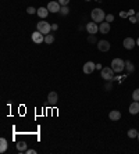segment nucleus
<instances>
[{
  "instance_id": "nucleus-28",
  "label": "nucleus",
  "mask_w": 139,
  "mask_h": 154,
  "mask_svg": "<svg viewBox=\"0 0 139 154\" xmlns=\"http://www.w3.org/2000/svg\"><path fill=\"white\" fill-rule=\"evenodd\" d=\"M120 17L121 18H127V17H129V13H120Z\"/></svg>"
},
{
  "instance_id": "nucleus-22",
  "label": "nucleus",
  "mask_w": 139,
  "mask_h": 154,
  "mask_svg": "<svg viewBox=\"0 0 139 154\" xmlns=\"http://www.w3.org/2000/svg\"><path fill=\"white\" fill-rule=\"evenodd\" d=\"M132 100L139 101V89H135V90L132 92Z\"/></svg>"
},
{
  "instance_id": "nucleus-2",
  "label": "nucleus",
  "mask_w": 139,
  "mask_h": 154,
  "mask_svg": "<svg viewBox=\"0 0 139 154\" xmlns=\"http://www.w3.org/2000/svg\"><path fill=\"white\" fill-rule=\"evenodd\" d=\"M111 68L114 72H123L124 69H125V61L121 60V58H114L113 61H111Z\"/></svg>"
},
{
  "instance_id": "nucleus-15",
  "label": "nucleus",
  "mask_w": 139,
  "mask_h": 154,
  "mask_svg": "<svg viewBox=\"0 0 139 154\" xmlns=\"http://www.w3.org/2000/svg\"><path fill=\"white\" fill-rule=\"evenodd\" d=\"M49 13H50V11L47 10V7H40V8H38V13H36V14H38L40 18H46V17L49 16Z\"/></svg>"
},
{
  "instance_id": "nucleus-32",
  "label": "nucleus",
  "mask_w": 139,
  "mask_h": 154,
  "mask_svg": "<svg viewBox=\"0 0 139 154\" xmlns=\"http://www.w3.org/2000/svg\"><path fill=\"white\" fill-rule=\"evenodd\" d=\"M135 17H136V20H138V22H139V13H136V14H135Z\"/></svg>"
},
{
  "instance_id": "nucleus-19",
  "label": "nucleus",
  "mask_w": 139,
  "mask_h": 154,
  "mask_svg": "<svg viewBox=\"0 0 139 154\" xmlns=\"http://www.w3.org/2000/svg\"><path fill=\"white\" fill-rule=\"evenodd\" d=\"M125 69L128 71V72H134L135 71V67H134V64L131 61H125Z\"/></svg>"
},
{
  "instance_id": "nucleus-12",
  "label": "nucleus",
  "mask_w": 139,
  "mask_h": 154,
  "mask_svg": "<svg viewBox=\"0 0 139 154\" xmlns=\"http://www.w3.org/2000/svg\"><path fill=\"white\" fill-rule=\"evenodd\" d=\"M47 101L50 103V104H57V101H59V96H57V93L56 92H50L49 93V96H47Z\"/></svg>"
},
{
  "instance_id": "nucleus-31",
  "label": "nucleus",
  "mask_w": 139,
  "mask_h": 154,
  "mask_svg": "<svg viewBox=\"0 0 139 154\" xmlns=\"http://www.w3.org/2000/svg\"><path fill=\"white\" fill-rule=\"evenodd\" d=\"M25 153H27V154H36V150H32V149H31V150H27Z\"/></svg>"
},
{
  "instance_id": "nucleus-17",
  "label": "nucleus",
  "mask_w": 139,
  "mask_h": 154,
  "mask_svg": "<svg viewBox=\"0 0 139 154\" xmlns=\"http://www.w3.org/2000/svg\"><path fill=\"white\" fill-rule=\"evenodd\" d=\"M17 150H18L20 153L27 151V143H25V142H18V143H17Z\"/></svg>"
},
{
  "instance_id": "nucleus-1",
  "label": "nucleus",
  "mask_w": 139,
  "mask_h": 154,
  "mask_svg": "<svg viewBox=\"0 0 139 154\" xmlns=\"http://www.w3.org/2000/svg\"><path fill=\"white\" fill-rule=\"evenodd\" d=\"M92 20L93 22H103L104 20H106V14H104V11L102 10V8H95L92 10Z\"/></svg>"
},
{
  "instance_id": "nucleus-16",
  "label": "nucleus",
  "mask_w": 139,
  "mask_h": 154,
  "mask_svg": "<svg viewBox=\"0 0 139 154\" xmlns=\"http://www.w3.org/2000/svg\"><path fill=\"white\" fill-rule=\"evenodd\" d=\"M7 150V140L4 138L0 139V153H4Z\"/></svg>"
},
{
  "instance_id": "nucleus-25",
  "label": "nucleus",
  "mask_w": 139,
  "mask_h": 154,
  "mask_svg": "<svg viewBox=\"0 0 139 154\" xmlns=\"http://www.w3.org/2000/svg\"><path fill=\"white\" fill-rule=\"evenodd\" d=\"M106 21H107V22H113V21H114V16H113V14H107V16H106Z\"/></svg>"
},
{
  "instance_id": "nucleus-14",
  "label": "nucleus",
  "mask_w": 139,
  "mask_h": 154,
  "mask_svg": "<svg viewBox=\"0 0 139 154\" xmlns=\"http://www.w3.org/2000/svg\"><path fill=\"white\" fill-rule=\"evenodd\" d=\"M138 113H139V101H134V103L129 104V114L135 115Z\"/></svg>"
},
{
  "instance_id": "nucleus-8",
  "label": "nucleus",
  "mask_w": 139,
  "mask_h": 154,
  "mask_svg": "<svg viewBox=\"0 0 139 154\" xmlns=\"http://www.w3.org/2000/svg\"><path fill=\"white\" fill-rule=\"evenodd\" d=\"M86 31H88V33H91V35H95V33H97V31H99V26H97L96 22H88L86 24Z\"/></svg>"
},
{
  "instance_id": "nucleus-26",
  "label": "nucleus",
  "mask_w": 139,
  "mask_h": 154,
  "mask_svg": "<svg viewBox=\"0 0 139 154\" xmlns=\"http://www.w3.org/2000/svg\"><path fill=\"white\" fill-rule=\"evenodd\" d=\"M88 42H89V43H97V40H96V38H95V35H91V36L88 38Z\"/></svg>"
},
{
  "instance_id": "nucleus-10",
  "label": "nucleus",
  "mask_w": 139,
  "mask_h": 154,
  "mask_svg": "<svg viewBox=\"0 0 139 154\" xmlns=\"http://www.w3.org/2000/svg\"><path fill=\"white\" fill-rule=\"evenodd\" d=\"M95 69H96V64L93 61L85 62V65H84V72H85V74H92Z\"/></svg>"
},
{
  "instance_id": "nucleus-6",
  "label": "nucleus",
  "mask_w": 139,
  "mask_h": 154,
  "mask_svg": "<svg viewBox=\"0 0 139 154\" xmlns=\"http://www.w3.org/2000/svg\"><path fill=\"white\" fill-rule=\"evenodd\" d=\"M47 10H49L50 13H60L61 6H60L59 1H50V3L47 4Z\"/></svg>"
},
{
  "instance_id": "nucleus-3",
  "label": "nucleus",
  "mask_w": 139,
  "mask_h": 154,
  "mask_svg": "<svg viewBox=\"0 0 139 154\" xmlns=\"http://www.w3.org/2000/svg\"><path fill=\"white\" fill-rule=\"evenodd\" d=\"M36 28H38V31L42 32L43 35H49L50 31H52V25L49 22H46V21H40V22H38Z\"/></svg>"
},
{
  "instance_id": "nucleus-30",
  "label": "nucleus",
  "mask_w": 139,
  "mask_h": 154,
  "mask_svg": "<svg viewBox=\"0 0 139 154\" xmlns=\"http://www.w3.org/2000/svg\"><path fill=\"white\" fill-rule=\"evenodd\" d=\"M57 29H59V25H57V24H53V25H52V31H57Z\"/></svg>"
},
{
  "instance_id": "nucleus-27",
  "label": "nucleus",
  "mask_w": 139,
  "mask_h": 154,
  "mask_svg": "<svg viewBox=\"0 0 139 154\" xmlns=\"http://www.w3.org/2000/svg\"><path fill=\"white\" fill-rule=\"evenodd\" d=\"M59 3H60V6H68L70 0H59Z\"/></svg>"
},
{
  "instance_id": "nucleus-5",
  "label": "nucleus",
  "mask_w": 139,
  "mask_h": 154,
  "mask_svg": "<svg viewBox=\"0 0 139 154\" xmlns=\"http://www.w3.org/2000/svg\"><path fill=\"white\" fill-rule=\"evenodd\" d=\"M31 38H32V42H33V43H36V45H42V43L45 42V35H43L42 32H39V31L33 32Z\"/></svg>"
},
{
  "instance_id": "nucleus-4",
  "label": "nucleus",
  "mask_w": 139,
  "mask_h": 154,
  "mask_svg": "<svg viewBox=\"0 0 139 154\" xmlns=\"http://www.w3.org/2000/svg\"><path fill=\"white\" fill-rule=\"evenodd\" d=\"M102 78L104 79V81H114V71L113 68L110 67H104V68H102Z\"/></svg>"
},
{
  "instance_id": "nucleus-20",
  "label": "nucleus",
  "mask_w": 139,
  "mask_h": 154,
  "mask_svg": "<svg viewBox=\"0 0 139 154\" xmlns=\"http://www.w3.org/2000/svg\"><path fill=\"white\" fill-rule=\"evenodd\" d=\"M128 138H131V139L138 138V131L136 129H129L128 131Z\"/></svg>"
},
{
  "instance_id": "nucleus-9",
  "label": "nucleus",
  "mask_w": 139,
  "mask_h": 154,
  "mask_svg": "<svg viewBox=\"0 0 139 154\" xmlns=\"http://www.w3.org/2000/svg\"><path fill=\"white\" fill-rule=\"evenodd\" d=\"M110 29H111V26H110V22H102L100 25H99V32H100L102 35H107L108 32H110Z\"/></svg>"
},
{
  "instance_id": "nucleus-24",
  "label": "nucleus",
  "mask_w": 139,
  "mask_h": 154,
  "mask_svg": "<svg viewBox=\"0 0 139 154\" xmlns=\"http://www.w3.org/2000/svg\"><path fill=\"white\" fill-rule=\"evenodd\" d=\"M27 13H28V14H35V13H38V10L33 7H28L27 8Z\"/></svg>"
},
{
  "instance_id": "nucleus-34",
  "label": "nucleus",
  "mask_w": 139,
  "mask_h": 154,
  "mask_svg": "<svg viewBox=\"0 0 139 154\" xmlns=\"http://www.w3.org/2000/svg\"><path fill=\"white\" fill-rule=\"evenodd\" d=\"M138 140H139V132H138Z\"/></svg>"
},
{
  "instance_id": "nucleus-7",
  "label": "nucleus",
  "mask_w": 139,
  "mask_h": 154,
  "mask_svg": "<svg viewBox=\"0 0 139 154\" xmlns=\"http://www.w3.org/2000/svg\"><path fill=\"white\" fill-rule=\"evenodd\" d=\"M123 45L125 49H128V50H132L134 47L136 46V40H134L132 38H125L123 42Z\"/></svg>"
},
{
  "instance_id": "nucleus-33",
  "label": "nucleus",
  "mask_w": 139,
  "mask_h": 154,
  "mask_svg": "<svg viewBox=\"0 0 139 154\" xmlns=\"http://www.w3.org/2000/svg\"><path fill=\"white\" fill-rule=\"evenodd\" d=\"M136 46H139V38H138V40H136Z\"/></svg>"
},
{
  "instance_id": "nucleus-18",
  "label": "nucleus",
  "mask_w": 139,
  "mask_h": 154,
  "mask_svg": "<svg viewBox=\"0 0 139 154\" xmlns=\"http://www.w3.org/2000/svg\"><path fill=\"white\" fill-rule=\"evenodd\" d=\"M54 42V36L52 35V33H49V35H45V43H47V45H52Z\"/></svg>"
},
{
  "instance_id": "nucleus-21",
  "label": "nucleus",
  "mask_w": 139,
  "mask_h": 154,
  "mask_svg": "<svg viewBox=\"0 0 139 154\" xmlns=\"http://www.w3.org/2000/svg\"><path fill=\"white\" fill-rule=\"evenodd\" d=\"M68 13H70L68 6H61V10H60V14H61V16H68Z\"/></svg>"
},
{
  "instance_id": "nucleus-11",
  "label": "nucleus",
  "mask_w": 139,
  "mask_h": 154,
  "mask_svg": "<svg viewBox=\"0 0 139 154\" xmlns=\"http://www.w3.org/2000/svg\"><path fill=\"white\" fill-rule=\"evenodd\" d=\"M97 49L100 52H108L110 50V43H108L107 40H99L97 42Z\"/></svg>"
},
{
  "instance_id": "nucleus-29",
  "label": "nucleus",
  "mask_w": 139,
  "mask_h": 154,
  "mask_svg": "<svg viewBox=\"0 0 139 154\" xmlns=\"http://www.w3.org/2000/svg\"><path fill=\"white\" fill-rule=\"evenodd\" d=\"M129 21H131L132 24H135V22H138V20H136V17H129Z\"/></svg>"
},
{
  "instance_id": "nucleus-23",
  "label": "nucleus",
  "mask_w": 139,
  "mask_h": 154,
  "mask_svg": "<svg viewBox=\"0 0 139 154\" xmlns=\"http://www.w3.org/2000/svg\"><path fill=\"white\" fill-rule=\"evenodd\" d=\"M104 89H106V90H111V89H113V81H108L107 83L104 85Z\"/></svg>"
},
{
  "instance_id": "nucleus-13",
  "label": "nucleus",
  "mask_w": 139,
  "mask_h": 154,
  "mask_svg": "<svg viewBox=\"0 0 139 154\" xmlns=\"http://www.w3.org/2000/svg\"><path fill=\"white\" fill-rule=\"evenodd\" d=\"M108 118H110L111 121H120V118H121V113H120L118 110H113V111H110Z\"/></svg>"
}]
</instances>
